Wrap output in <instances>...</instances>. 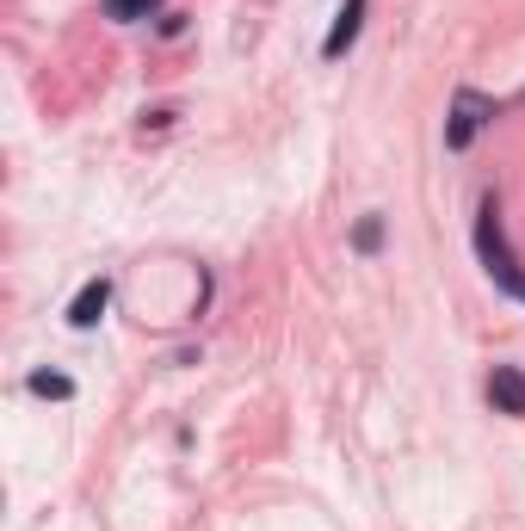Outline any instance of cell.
I'll use <instances>...</instances> for the list:
<instances>
[{
    "mask_svg": "<svg viewBox=\"0 0 525 531\" xmlns=\"http://www.w3.org/2000/svg\"><path fill=\"white\" fill-rule=\"evenodd\" d=\"M476 254H482V272L495 278V285H501L513 303H525V272H519V260L507 254V235H501V204H495V198H482V210H476Z\"/></svg>",
    "mask_w": 525,
    "mask_h": 531,
    "instance_id": "1",
    "label": "cell"
},
{
    "mask_svg": "<svg viewBox=\"0 0 525 531\" xmlns=\"http://www.w3.org/2000/svg\"><path fill=\"white\" fill-rule=\"evenodd\" d=\"M488 118H495V99L476 93V87H458V99H451V118H445V149H451V155H464L476 136H482Z\"/></svg>",
    "mask_w": 525,
    "mask_h": 531,
    "instance_id": "2",
    "label": "cell"
},
{
    "mask_svg": "<svg viewBox=\"0 0 525 531\" xmlns=\"http://www.w3.org/2000/svg\"><path fill=\"white\" fill-rule=\"evenodd\" d=\"M105 303H112V278H87L75 291V303H68V328H99Z\"/></svg>",
    "mask_w": 525,
    "mask_h": 531,
    "instance_id": "3",
    "label": "cell"
},
{
    "mask_svg": "<svg viewBox=\"0 0 525 531\" xmlns=\"http://www.w3.org/2000/svg\"><path fill=\"white\" fill-rule=\"evenodd\" d=\"M359 25H365V0H340V13H334V31L322 38V56H328V62H340L346 50H353Z\"/></svg>",
    "mask_w": 525,
    "mask_h": 531,
    "instance_id": "4",
    "label": "cell"
},
{
    "mask_svg": "<svg viewBox=\"0 0 525 531\" xmlns=\"http://www.w3.org/2000/svg\"><path fill=\"white\" fill-rule=\"evenodd\" d=\"M488 402H495L501 414H525V371L519 365H495V377H488Z\"/></svg>",
    "mask_w": 525,
    "mask_h": 531,
    "instance_id": "5",
    "label": "cell"
},
{
    "mask_svg": "<svg viewBox=\"0 0 525 531\" xmlns=\"http://www.w3.org/2000/svg\"><path fill=\"white\" fill-rule=\"evenodd\" d=\"M161 13V0H105V19H118V25H143Z\"/></svg>",
    "mask_w": 525,
    "mask_h": 531,
    "instance_id": "6",
    "label": "cell"
},
{
    "mask_svg": "<svg viewBox=\"0 0 525 531\" xmlns=\"http://www.w3.org/2000/svg\"><path fill=\"white\" fill-rule=\"evenodd\" d=\"M25 389H31V396H75V377H62V371H31L25 377Z\"/></svg>",
    "mask_w": 525,
    "mask_h": 531,
    "instance_id": "7",
    "label": "cell"
},
{
    "mask_svg": "<svg viewBox=\"0 0 525 531\" xmlns=\"http://www.w3.org/2000/svg\"><path fill=\"white\" fill-rule=\"evenodd\" d=\"M353 247H359V254H377V247H383V217H377V210H371V217H359Z\"/></svg>",
    "mask_w": 525,
    "mask_h": 531,
    "instance_id": "8",
    "label": "cell"
},
{
    "mask_svg": "<svg viewBox=\"0 0 525 531\" xmlns=\"http://www.w3.org/2000/svg\"><path fill=\"white\" fill-rule=\"evenodd\" d=\"M173 118H180V112H173V105H155V112H143V130H167Z\"/></svg>",
    "mask_w": 525,
    "mask_h": 531,
    "instance_id": "9",
    "label": "cell"
},
{
    "mask_svg": "<svg viewBox=\"0 0 525 531\" xmlns=\"http://www.w3.org/2000/svg\"><path fill=\"white\" fill-rule=\"evenodd\" d=\"M186 31V13H161V38H180Z\"/></svg>",
    "mask_w": 525,
    "mask_h": 531,
    "instance_id": "10",
    "label": "cell"
}]
</instances>
